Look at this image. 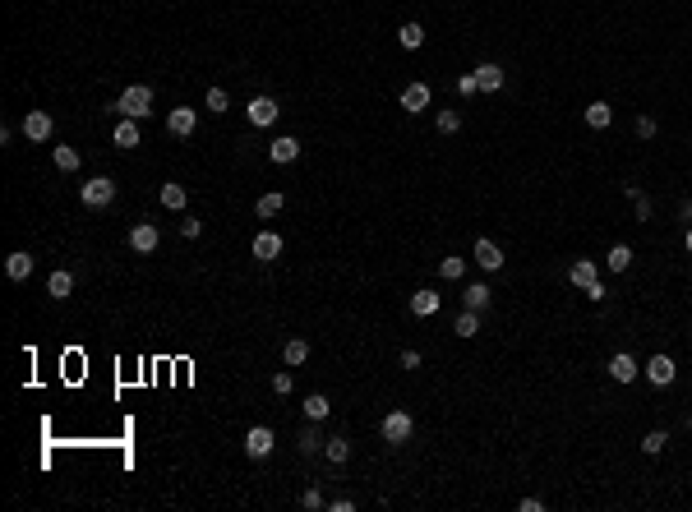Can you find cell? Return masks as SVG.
Wrapping results in <instances>:
<instances>
[{
    "label": "cell",
    "instance_id": "6da1fadb",
    "mask_svg": "<svg viewBox=\"0 0 692 512\" xmlns=\"http://www.w3.org/2000/svg\"><path fill=\"white\" fill-rule=\"evenodd\" d=\"M115 111L130 116V121H148V111H153V88L148 83H130L120 97H115Z\"/></svg>",
    "mask_w": 692,
    "mask_h": 512
},
{
    "label": "cell",
    "instance_id": "7a4b0ae2",
    "mask_svg": "<svg viewBox=\"0 0 692 512\" xmlns=\"http://www.w3.org/2000/svg\"><path fill=\"white\" fill-rule=\"evenodd\" d=\"M79 199H83V208H106V203L115 199V180H106V175H93V180H83Z\"/></svg>",
    "mask_w": 692,
    "mask_h": 512
},
{
    "label": "cell",
    "instance_id": "3957f363",
    "mask_svg": "<svg viewBox=\"0 0 692 512\" xmlns=\"http://www.w3.org/2000/svg\"><path fill=\"white\" fill-rule=\"evenodd\" d=\"M378 429H383V443H406V439L415 434V420L406 416V411H388Z\"/></svg>",
    "mask_w": 692,
    "mask_h": 512
},
{
    "label": "cell",
    "instance_id": "277c9868",
    "mask_svg": "<svg viewBox=\"0 0 692 512\" xmlns=\"http://www.w3.org/2000/svg\"><path fill=\"white\" fill-rule=\"evenodd\" d=\"M641 374L651 379V388H669V383L678 379V365H674L669 356H651L646 365H641Z\"/></svg>",
    "mask_w": 692,
    "mask_h": 512
},
{
    "label": "cell",
    "instance_id": "5b68a950",
    "mask_svg": "<svg viewBox=\"0 0 692 512\" xmlns=\"http://www.w3.org/2000/svg\"><path fill=\"white\" fill-rule=\"evenodd\" d=\"M51 130H56L51 111H28L24 116V139L28 143H46V139H51Z\"/></svg>",
    "mask_w": 692,
    "mask_h": 512
},
{
    "label": "cell",
    "instance_id": "8992f818",
    "mask_svg": "<svg viewBox=\"0 0 692 512\" xmlns=\"http://www.w3.org/2000/svg\"><path fill=\"white\" fill-rule=\"evenodd\" d=\"M157 245H162V231H157L153 222H134V226H130V250H134V254H153Z\"/></svg>",
    "mask_w": 692,
    "mask_h": 512
},
{
    "label": "cell",
    "instance_id": "52a82bcc",
    "mask_svg": "<svg viewBox=\"0 0 692 512\" xmlns=\"http://www.w3.org/2000/svg\"><path fill=\"white\" fill-rule=\"evenodd\" d=\"M430 102H434L430 83H406V88H402V111H406V116L425 111V106H430Z\"/></svg>",
    "mask_w": 692,
    "mask_h": 512
},
{
    "label": "cell",
    "instance_id": "ba28073f",
    "mask_svg": "<svg viewBox=\"0 0 692 512\" xmlns=\"http://www.w3.org/2000/svg\"><path fill=\"white\" fill-rule=\"evenodd\" d=\"M272 443H277V439H272V429H268V425H254V429L245 434V452H249L254 461H263V457L272 452Z\"/></svg>",
    "mask_w": 692,
    "mask_h": 512
},
{
    "label": "cell",
    "instance_id": "9c48e42d",
    "mask_svg": "<svg viewBox=\"0 0 692 512\" xmlns=\"http://www.w3.org/2000/svg\"><path fill=\"white\" fill-rule=\"evenodd\" d=\"M194 125H199V111H190V106H175V111L167 116V130L175 134V139H190Z\"/></svg>",
    "mask_w": 692,
    "mask_h": 512
},
{
    "label": "cell",
    "instance_id": "30bf717a",
    "mask_svg": "<svg viewBox=\"0 0 692 512\" xmlns=\"http://www.w3.org/2000/svg\"><path fill=\"white\" fill-rule=\"evenodd\" d=\"M475 88H480V93H499V88H503V78H508V74H503L499 70V65H494V61H485V65H475Z\"/></svg>",
    "mask_w": 692,
    "mask_h": 512
},
{
    "label": "cell",
    "instance_id": "8fae6325",
    "mask_svg": "<svg viewBox=\"0 0 692 512\" xmlns=\"http://www.w3.org/2000/svg\"><path fill=\"white\" fill-rule=\"evenodd\" d=\"M282 250H286V245H282L277 231H259V235H254V259H259V263H272Z\"/></svg>",
    "mask_w": 692,
    "mask_h": 512
},
{
    "label": "cell",
    "instance_id": "7c38bea8",
    "mask_svg": "<svg viewBox=\"0 0 692 512\" xmlns=\"http://www.w3.org/2000/svg\"><path fill=\"white\" fill-rule=\"evenodd\" d=\"M438 304H443V295H438V291H430V287H420V291L411 295V314H415V319H434V314H438Z\"/></svg>",
    "mask_w": 692,
    "mask_h": 512
},
{
    "label": "cell",
    "instance_id": "4fadbf2b",
    "mask_svg": "<svg viewBox=\"0 0 692 512\" xmlns=\"http://www.w3.org/2000/svg\"><path fill=\"white\" fill-rule=\"evenodd\" d=\"M5 277L9 282H28V277H33V254H28V250H14L5 259Z\"/></svg>",
    "mask_w": 692,
    "mask_h": 512
},
{
    "label": "cell",
    "instance_id": "5bb4252c",
    "mask_svg": "<svg viewBox=\"0 0 692 512\" xmlns=\"http://www.w3.org/2000/svg\"><path fill=\"white\" fill-rule=\"evenodd\" d=\"M637 374H641V365H637V360L628 356V351H619V356L609 360V379H614V383H632Z\"/></svg>",
    "mask_w": 692,
    "mask_h": 512
},
{
    "label": "cell",
    "instance_id": "9a60e30c",
    "mask_svg": "<svg viewBox=\"0 0 692 512\" xmlns=\"http://www.w3.org/2000/svg\"><path fill=\"white\" fill-rule=\"evenodd\" d=\"M475 263H480L485 272H499L503 268V250L494 240H475Z\"/></svg>",
    "mask_w": 692,
    "mask_h": 512
},
{
    "label": "cell",
    "instance_id": "2e32d148",
    "mask_svg": "<svg viewBox=\"0 0 692 512\" xmlns=\"http://www.w3.org/2000/svg\"><path fill=\"white\" fill-rule=\"evenodd\" d=\"M111 139H115V148H139V121H130V116H120V125L111 130Z\"/></svg>",
    "mask_w": 692,
    "mask_h": 512
},
{
    "label": "cell",
    "instance_id": "e0dca14e",
    "mask_svg": "<svg viewBox=\"0 0 692 512\" xmlns=\"http://www.w3.org/2000/svg\"><path fill=\"white\" fill-rule=\"evenodd\" d=\"M277 121V102L272 97H254L249 102V125H272Z\"/></svg>",
    "mask_w": 692,
    "mask_h": 512
},
{
    "label": "cell",
    "instance_id": "ac0fdd59",
    "mask_svg": "<svg viewBox=\"0 0 692 512\" xmlns=\"http://www.w3.org/2000/svg\"><path fill=\"white\" fill-rule=\"evenodd\" d=\"M490 287H485V282H471V287H466L462 291V304H466V309H475V314H480V309H490Z\"/></svg>",
    "mask_w": 692,
    "mask_h": 512
},
{
    "label": "cell",
    "instance_id": "d6986e66",
    "mask_svg": "<svg viewBox=\"0 0 692 512\" xmlns=\"http://www.w3.org/2000/svg\"><path fill=\"white\" fill-rule=\"evenodd\" d=\"M268 157H272V162H296V157H300V143L291 139V134H282V139L268 143Z\"/></svg>",
    "mask_w": 692,
    "mask_h": 512
},
{
    "label": "cell",
    "instance_id": "ffe728a7",
    "mask_svg": "<svg viewBox=\"0 0 692 512\" xmlns=\"http://www.w3.org/2000/svg\"><path fill=\"white\" fill-rule=\"evenodd\" d=\"M324 443H328V439H324V429H319V420H309V425L300 429V452H305V457H314Z\"/></svg>",
    "mask_w": 692,
    "mask_h": 512
},
{
    "label": "cell",
    "instance_id": "44dd1931",
    "mask_svg": "<svg viewBox=\"0 0 692 512\" xmlns=\"http://www.w3.org/2000/svg\"><path fill=\"white\" fill-rule=\"evenodd\" d=\"M74 291V272H51V277H46V295H51V300H65V295Z\"/></svg>",
    "mask_w": 692,
    "mask_h": 512
},
{
    "label": "cell",
    "instance_id": "7402d4cb",
    "mask_svg": "<svg viewBox=\"0 0 692 512\" xmlns=\"http://www.w3.org/2000/svg\"><path fill=\"white\" fill-rule=\"evenodd\" d=\"M397 42H402V51H420V46H425V28L420 24H402V28H397Z\"/></svg>",
    "mask_w": 692,
    "mask_h": 512
},
{
    "label": "cell",
    "instance_id": "603a6c76",
    "mask_svg": "<svg viewBox=\"0 0 692 512\" xmlns=\"http://www.w3.org/2000/svg\"><path fill=\"white\" fill-rule=\"evenodd\" d=\"M328 416H333V401H328L324 392H314V397H305V420H319V425H324Z\"/></svg>",
    "mask_w": 692,
    "mask_h": 512
},
{
    "label": "cell",
    "instance_id": "cb8c5ba5",
    "mask_svg": "<svg viewBox=\"0 0 692 512\" xmlns=\"http://www.w3.org/2000/svg\"><path fill=\"white\" fill-rule=\"evenodd\" d=\"M157 199H162V208H171V213H180V208H185V199H190V194H185V185H175V180H167V185H162V194H157Z\"/></svg>",
    "mask_w": 692,
    "mask_h": 512
},
{
    "label": "cell",
    "instance_id": "d4e9b609",
    "mask_svg": "<svg viewBox=\"0 0 692 512\" xmlns=\"http://www.w3.org/2000/svg\"><path fill=\"white\" fill-rule=\"evenodd\" d=\"M609 121H614V106L609 102H591L587 106V125H591V130H609Z\"/></svg>",
    "mask_w": 692,
    "mask_h": 512
},
{
    "label": "cell",
    "instance_id": "484cf974",
    "mask_svg": "<svg viewBox=\"0 0 692 512\" xmlns=\"http://www.w3.org/2000/svg\"><path fill=\"white\" fill-rule=\"evenodd\" d=\"M324 457H328V461H333V466H342V461L351 457V439H342V434H333V439H328V443H324Z\"/></svg>",
    "mask_w": 692,
    "mask_h": 512
},
{
    "label": "cell",
    "instance_id": "4316f807",
    "mask_svg": "<svg viewBox=\"0 0 692 512\" xmlns=\"http://www.w3.org/2000/svg\"><path fill=\"white\" fill-rule=\"evenodd\" d=\"M282 208H286V194H277V190H272V194H263V199L254 203V213H259L263 222H268V217H277Z\"/></svg>",
    "mask_w": 692,
    "mask_h": 512
},
{
    "label": "cell",
    "instance_id": "83f0119b",
    "mask_svg": "<svg viewBox=\"0 0 692 512\" xmlns=\"http://www.w3.org/2000/svg\"><path fill=\"white\" fill-rule=\"evenodd\" d=\"M453 332L471 342L475 332H480V314H475V309H462V314H457V323H453Z\"/></svg>",
    "mask_w": 692,
    "mask_h": 512
},
{
    "label": "cell",
    "instance_id": "f1b7e54d",
    "mask_svg": "<svg viewBox=\"0 0 692 512\" xmlns=\"http://www.w3.org/2000/svg\"><path fill=\"white\" fill-rule=\"evenodd\" d=\"M568 282H572V287H591V282H596V263H591V259H577L568 268Z\"/></svg>",
    "mask_w": 692,
    "mask_h": 512
},
{
    "label": "cell",
    "instance_id": "f546056e",
    "mask_svg": "<svg viewBox=\"0 0 692 512\" xmlns=\"http://www.w3.org/2000/svg\"><path fill=\"white\" fill-rule=\"evenodd\" d=\"M438 277H443V282H462L466 277V259H457V254L438 259Z\"/></svg>",
    "mask_w": 692,
    "mask_h": 512
},
{
    "label": "cell",
    "instance_id": "4dcf8cb0",
    "mask_svg": "<svg viewBox=\"0 0 692 512\" xmlns=\"http://www.w3.org/2000/svg\"><path fill=\"white\" fill-rule=\"evenodd\" d=\"M305 356H309V342L305 337H291L286 347H282V360H286V365H305Z\"/></svg>",
    "mask_w": 692,
    "mask_h": 512
},
{
    "label": "cell",
    "instance_id": "1f68e13d",
    "mask_svg": "<svg viewBox=\"0 0 692 512\" xmlns=\"http://www.w3.org/2000/svg\"><path fill=\"white\" fill-rule=\"evenodd\" d=\"M605 263H609V272H628L632 268V250L628 245H614V250L605 254Z\"/></svg>",
    "mask_w": 692,
    "mask_h": 512
},
{
    "label": "cell",
    "instance_id": "d6a6232c",
    "mask_svg": "<svg viewBox=\"0 0 692 512\" xmlns=\"http://www.w3.org/2000/svg\"><path fill=\"white\" fill-rule=\"evenodd\" d=\"M51 162L61 166V171H79V153H74L70 143H61V148H51Z\"/></svg>",
    "mask_w": 692,
    "mask_h": 512
},
{
    "label": "cell",
    "instance_id": "836d02e7",
    "mask_svg": "<svg viewBox=\"0 0 692 512\" xmlns=\"http://www.w3.org/2000/svg\"><path fill=\"white\" fill-rule=\"evenodd\" d=\"M665 443H669L665 429H651V434L641 439V452H646V457H660V452H665Z\"/></svg>",
    "mask_w": 692,
    "mask_h": 512
},
{
    "label": "cell",
    "instance_id": "e575fe53",
    "mask_svg": "<svg viewBox=\"0 0 692 512\" xmlns=\"http://www.w3.org/2000/svg\"><path fill=\"white\" fill-rule=\"evenodd\" d=\"M623 190L632 194V208H637V222H651V199L637 190V185H623Z\"/></svg>",
    "mask_w": 692,
    "mask_h": 512
},
{
    "label": "cell",
    "instance_id": "d590c367",
    "mask_svg": "<svg viewBox=\"0 0 692 512\" xmlns=\"http://www.w3.org/2000/svg\"><path fill=\"white\" fill-rule=\"evenodd\" d=\"M203 102H208L212 116H222V111L231 106V97H227V88H208V97H203Z\"/></svg>",
    "mask_w": 692,
    "mask_h": 512
},
{
    "label": "cell",
    "instance_id": "8d00e7d4",
    "mask_svg": "<svg viewBox=\"0 0 692 512\" xmlns=\"http://www.w3.org/2000/svg\"><path fill=\"white\" fill-rule=\"evenodd\" d=\"M434 125H438V134H457V130H462V116H457V111H438Z\"/></svg>",
    "mask_w": 692,
    "mask_h": 512
},
{
    "label": "cell",
    "instance_id": "74e56055",
    "mask_svg": "<svg viewBox=\"0 0 692 512\" xmlns=\"http://www.w3.org/2000/svg\"><path fill=\"white\" fill-rule=\"evenodd\" d=\"M300 508H305V512H319V508H328V498H324V489H314V485H309V489H305V494H300Z\"/></svg>",
    "mask_w": 692,
    "mask_h": 512
},
{
    "label": "cell",
    "instance_id": "f35d334b",
    "mask_svg": "<svg viewBox=\"0 0 692 512\" xmlns=\"http://www.w3.org/2000/svg\"><path fill=\"white\" fill-rule=\"evenodd\" d=\"M291 388H296V379H291V369L272 374V392H277V397H291Z\"/></svg>",
    "mask_w": 692,
    "mask_h": 512
},
{
    "label": "cell",
    "instance_id": "ab89813d",
    "mask_svg": "<svg viewBox=\"0 0 692 512\" xmlns=\"http://www.w3.org/2000/svg\"><path fill=\"white\" fill-rule=\"evenodd\" d=\"M632 130H637V139H656V116H637Z\"/></svg>",
    "mask_w": 692,
    "mask_h": 512
},
{
    "label": "cell",
    "instance_id": "60d3db41",
    "mask_svg": "<svg viewBox=\"0 0 692 512\" xmlns=\"http://www.w3.org/2000/svg\"><path fill=\"white\" fill-rule=\"evenodd\" d=\"M582 295H587V300H605V295H609V291H605V282H600V277H596V282H591V287H582Z\"/></svg>",
    "mask_w": 692,
    "mask_h": 512
},
{
    "label": "cell",
    "instance_id": "b9f144b4",
    "mask_svg": "<svg viewBox=\"0 0 692 512\" xmlns=\"http://www.w3.org/2000/svg\"><path fill=\"white\" fill-rule=\"evenodd\" d=\"M457 93H462V97L480 93V88H475V74H462V78H457Z\"/></svg>",
    "mask_w": 692,
    "mask_h": 512
},
{
    "label": "cell",
    "instance_id": "7bdbcfd3",
    "mask_svg": "<svg viewBox=\"0 0 692 512\" xmlns=\"http://www.w3.org/2000/svg\"><path fill=\"white\" fill-rule=\"evenodd\" d=\"M199 231H203V226H199V217H185V222H180V235H185V240H194Z\"/></svg>",
    "mask_w": 692,
    "mask_h": 512
},
{
    "label": "cell",
    "instance_id": "ee69618b",
    "mask_svg": "<svg viewBox=\"0 0 692 512\" xmlns=\"http://www.w3.org/2000/svg\"><path fill=\"white\" fill-rule=\"evenodd\" d=\"M328 508L333 512H356V498H328Z\"/></svg>",
    "mask_w": 692,
    "mask_h": 512
},
{
    "label": "cell",
    "instance_id": "f6af8a7d",
    "mask_svg": "<svg viewBox=\"0 0 692 512\" xmlns=\"http://www.w3.org/2000/svg\"><path fill=\"white\" fill-rule=\"evenodd\" d=\"M402 369H420V351H402Z\"/></svg>",
    "mask_w": 692,
    "mask_h": 512
},
{
    "label": "cell",
    "instance_id": "bcb514c9",
    "mask_svg": "<svg viewBox=\"0 0 692 512\" xmlns=\"http://www.w3.org/2000/svg\"><path fill=\"white\" fill-rule=\"evenodd\" d=\"M517 508H522V512H540V508H544V498H522Z\"/></svg>",
    "mask_w": 692,
    "mask_h": 512
},
{
    "label": "cell",
    "instance_id": "7dc6e473",
    "mask_svg": "<svg viewBox=\"0 0 692 512\" xmlns=\"http://www.w3.org/2000/svg\"><path fill=\"white\" fill-rule=\"evenodd\" d=\"M678 217H683V222L692 226V199H683V203H678Z\"/></svg>",
    "mask_w": 692,
    "mask_h": 512
},
{
    "label": "cell",
    "instance_id": "c3c4849f",
    "mask_svg": "<svg viewBox=\"0 0 692 512\" xmlns=\"http://www.w3.org/2000/svg\"><path fill=\"white\" fill-rule=\"evenodd\" d=\"M683 245H688V254H692V226H688V235H683Z\"/></svg>",
    "mask_w": 692,
    "mask_h": 512
},
{
    "label": "cell",
    "instance_id": "681fc988",
    "mask_svg": "<svg viewBox=\"0 0 692 512\" xmlns=\"http://www.w3.org/2000/svg\"><path fill=\"white\" fill-rule=\"evenodd\" d=\"M688 429H692V411H688Z\"/></svg>",
    "mask_w": 692,
    "mask_h": 512
}]
</instances>
